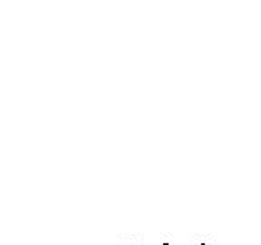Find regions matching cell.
Returning a JSON list of instances; mask_svg holds the SVG:
<instances>
[{
  "label": "cell",
  "instance_id": "6da1fadb",
  "mask_svg": "<svg viewBox=\"0 0 261 245\" xmlns=\"http://www.w3.org/2000/svg\"><path fill=\"white\" fill-rule=\"evenodd\" d=\"M201 245H205V243H201Z\"/></svg>",
  "mask_w": 261,
  "mask_h": 245
}]
</instances>
